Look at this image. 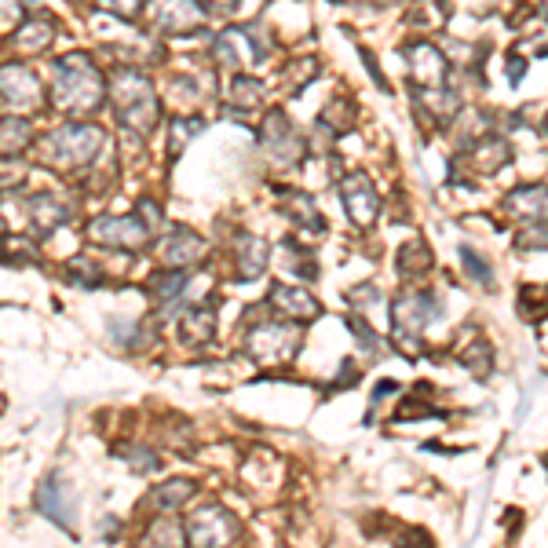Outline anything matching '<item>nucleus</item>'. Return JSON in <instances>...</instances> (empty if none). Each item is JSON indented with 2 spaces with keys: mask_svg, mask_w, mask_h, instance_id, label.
Masks as SVG:
<instances>
[{
  "mask_svg": "<svg viewBox=\"0 0 548 548\" xmlns=\"http://www.w3.org/2000/svg\"><path fill=\"white\" fill-rule=\"evenodd\" d=\"M264 147L271 150L274 161H282V165H289V161H296L304 154V143H300V136L293 132V125H289L285 114H271L264 132Z\"/></svg>",
  "mask_w": 548,
  "mask_h": 548,
  "instance_id": "2eb2a0df",
  "label": "nucleus"
},
{
  "mask_svg": "<svg viewBox=\"0 0 548 548\" xmlns=\"http://www.w3.org/2000/svg\"><path fill=\"white\" fill-rule=\"evenodd\" d=\"M201 256H205V242L194 231H187V227H176L165 238V249H161V260L169 267H176V271H187L190 264H198Z\"/></svg>",
  "mask_w": 548,
  "mask_h": 548,
  "instance_id": "dca6fc26",
  "label": "nucleus"
},
{
  "mask_svg": "<svg viewBox=\"0 0 548 548\" xmlns=\"http://www.w3.org/2000/svg\"><path fill=\"white\" fill-rule=\"evenodd\" d=\"M187 545L194 548H231L238 541V519L223 505H205L187 516Z\"/></svg>",
  "mask_w": 548,
  "mask_h": 548,
  "instance_id": "39448f33",
  "label": "nucleus"
},
{
  "mask_svg": "<svg viewBox=\"0 0 548 548\" xmlns=\"http://www.w3.org/2000/svg\"><path fill=\"white\" fill-rule=\"evenodd\" d=\"M0 245H8V249H0V264H11V267L37 264V249H33L30 242H22V238H4Z\"/></svg>",
  "mask_w": 548,
  "mask_h": 548,
  "instance_id": "c85d7f7f",
  "label": "nucleus"
},
{
  "mask_svg": "<svg viewBox=\"0 0 548 548\" xmlns=\"http://www.w3.org/2000/svg\"><path fill=\"white\" fill-rule=\"evenodd\" d=\"M267 264H271V245L264 242V238H253V234H242L238 238V271H242V278H260V274L267 271Z\"/></svg>",
  "mask_w": 548,
  "mask_h": 548,
  "instance_id": "a211bd4d",
  "label": "nucleus"
},
{
  "mask_svg": "<svg viewBox=\"0 0 548 548\" xmlns=\"http://www.w3.org/2000/svg\"><path fill=\"white\" fill-rule=\"evenodd\" d=\"M267 304L285 318H296V322H311V318L322 315V307L318 300L307 289L300 285H285V282H274L271 285V296H267Z\"/></svg>",
  "mask_w": 548,
  "mask_h": 548,
  "instance_id": "9d476101",
  "label": "nucleus"
},
{
  "mask_svg": "<svg viewBox=\"0 0 548 548\" xmlns=\"http://www.w3.org/2000/svg\"><path fill=\"white\" fill-rule=\"evenodd\" d=\"M395 548H435V545H432V538H428L424 530H406Z\"/></svg>",
  "mask_w": 548,
  "mask_h": 548,
  "instance_id": "e433bc0d",
  "label": "nucleus"
},
{
  "mask_svg": "<svg viewBox=\"0 0 548 548\" xmlns=\"http://www.w3.org/2000/svg\"><path fill=\"white\" fill-rule=\"evenodd\" d=\"M30 143H33V125L26 117H4V121H0V154L15 158V154H22Z\"/></svg>",
  "mask_w": 548,
  "mask_h": 548,
  "instance_id": "412c9836",
  "label": "nucleus"
},
{
  "mask_svg": "<svg viewBox=\"0 0 548 548\" xmlns=\"http://www.w3.org/2000/svg\"><path fill=\"white\" fill-rule=\"evenodd\" d=\"M110 99H114L117 121L132 128V132H139V136H147L150 128L158 125L161 103L147 74H139L132 66L117 70L114 81H110Z\"/></svg>",
  "mask_w": 548,
  "mask_h": 548,
  "instance_id": "f257e3e1",
  "label": "nucleus"
},
{
  "mask_svg": "<svg viewBox=\"0 0 548 548\" xmlns=\"http://www.w3.org/2000/svg\"><path fill=\"white\" fill-rule=\"evenodd\" d=\"M505 209L516 216V220H545V187L534 183V187H519L512 194H505Z\"/></svg>",
  "mask_w": 548,
  "mask_h": 548,
  "instance_id": "6ab92c4d",
  "label": "nucleus"
},
{
  "mask_svg": "<svg viewBox=\"0 0 548 548\" xmlns=\"http://www.w3.org/2000/svg\"><path fill=\"white\" fill-rule=\"evenodd\" d=\"M63 278L70 285H81V289H95V285H103V278H99V267H95L92 260H85V256L70 260V264L63 267Z\"/></svg>",
  "mask_w": 548,
  "mask_h": 548,
  "instance_id": "bb28decb",
  "label": "nucleus"
},
{
  "mask_svg": "<svg viewBox=\"0 0 548 548\" xmlns=\"http://www.w3.org/2000/svg\"><path fill=\"white\" fill-rule=\"evenodd\" d=\"M282 198L293 205V216L289 220L300 223L304 231H326V223L318 220V209H315V201L307 198V194H296V190H282Z\"/></svg>",
  "mask_w": 548,
  "mask_h": 548,
  "instance_id": "a878e982",
  "label": "nucleus"
},
{
  "mask_svg": "<svg viewBox=\"0 0 548 548\" xmlns=\"http://www.w3.org/2000/svg\"><path fill=\"white\" fill-rule=\"evenodd\" d=\"M340 198H344V205H348V216L359 223V227H369V223L377 220L380 198H377V190H373V183H369L362 172H355V176H348V180H344V187H340Z\"/></svg>",
  "mask_w": 548,
  "mask_h": 548,
  "instance_id": "9b49d317",
  "label": "nucleus"
},
{
  "mask_svg": "<svg viewBox=\"0 0 548 548\" xmlns=\"http://www.w3.org/2000/svg\"><path fill=\"white\" fill-rule=\"evenodd\" d=\"M180 333H176V340H180L183 348H205L212 337H216V307L212 304H190L183 307L180 315Z\"/></svg>",
  "mask_w": 548,
  "mask_h": 548,
  "instance_id": "ddd939ff",
  "label": "nucleus"
},
{
  "mask_svg": "<svg viewBox=\"0 0 548 548\" xmlns=\"http://www.w3.org/2000/svg\"><path fill=\"white\" fill-rule=\"evenodd\" d=\"M406 59H410V66H413V77H417V85H424V88H443L446 85V59H443V52L439 48H432V44H410L406 48Z\"/></svg>",
  "mask_w": 548,
  "mask_h": 548,
  "instance_id": "4468645a",
  "label": "nucleus"
},
{
  "mask_svg": "<svg viewBox=\"0 0 548 548\" xmlns=\"http://www.w3.org/2000/svg\"><path fill=\"white\" fill-rule=\"evenodd\" d=\"M66 220H70V209L59 198H52V194H37L30 201V227L37 234H52Z\"/></svg>",
  "mask_w": 548,
  "mask_h": 548,
  "instance_id": "aec40b11",
  "label": "nucleus"
},
{
  "mask_svg": "<svg viewBox=\"0 0 548 548\" xmlns=\"http://www.w3.org/2000/svg\"><path fill=\"white\" fill-rule=\"evenodd\" d=\"M194 494H198V483H194V479H165V483H158L154 490H150L147 501L158 508L161 516H169V512L187 505Z\"/></svg>",
  "mask_w": 548,
  "mask_h": 548,
  "instance_id": "f3484780",
  "label": "nucleus"
},
{
  "mask_svg": "<svg viewBox=\"0 0 548 548\" xmlns=\"http://www.w3.org/2000/svg\"><path fill=\"white\" fill-rule=\"evenodd\" d=\"M37 512L48 516L52 523H59L63 530H70V534L77 530L74 497H70V490H66L63 475H48V479L37 486Z\"/></svg>",
  "mask_w": 548,
  "mask_h": 548,
  "instance_id": "1a4fd4ad",
  "label": "nucleus"
},
{
  "mask_svg": "<svg viewBox=\"0 0 548 548\" xmlns=\"http://www.w3.org/2000/svg\"><path fill=\"white\" fill-rule=\"evenodd\" d=\"M296 344H300V333H296L293 322H260V326H249L245 329V351L253 355L256 362H285L293 359Z\"/></svg>",
  "mask_w": 548,
  "mask_h": 548,
  "instance_id": "423d86ee",
  "label": "nucleus"
},
{
  "mask_svg": "<svg viewBox=\"0 0 548 548\" xmlns=\"http://www.w3.org/2000/svg\"><path fill=\"white\" fill-rule=\"evenodd\" d=\"M234 99H238V103L245 99V106H256L260 99H264V85L249 74H238L234 77Z\"/></svg>",
  "mask_w": 548,
  "mask_h": 548,
  "instance_id": "7c9ffc66",
  "label": "nucleus"
},
{
  "mask_svg": "<svg viewBox=\"0 0 548 548\" xmlns=\"http://www.w3.org/2000/svg\"><path fill=\"white\" fill-rule=\"evenodd\" d=\"M176 132H172V143H169V154H180V143H187L190 136H198L201 132V121L198 117H190V121H176Z\"/></svg>",
  "mask_w": 548,
  "mask_h": 548,
  "instance_id": "f704fd0d",
  "label": "nucleus"
},
{
  "mask_svg": "<svg viewBox=\"0 0 548 548\" xmlns=\"http://www.w3.org/2000/svg\"><path fill=\"white\" fill-rule=\"evenodd\" d=\"M205 8H209V15H234L238 11V0H201Z\"/></svg>",
  "mask_w": 548,
  "mask_h": 548,
  "instance_id": "58836bf2",
  "label": "nucleus"
},
{
  "mask_svg": "<svg viewBox=\"0 0 548 548\" xmlns=\"http://www.w3.org/2000/svg\"><path fill=\"white\" fill-rule=\"evenodd\" d=\"M402 278H421L428 267H432V249L421 242V238H413L399 249V260H395Z\"/></svg>",
  "mask_w": 548,
  "mask_h": 548,
  "instance_id": "b1692460",
  "label": "nucleus"
},
{
  "mask_svg": "<svg viewBox=\"0 0 548 548\" xmlns=\"http://www.w3.org/2000/svg\"><path fill=\"white\" fill-rule=\"evenodd\" d=\"M147 548H187V530L180 519H172V512L154 519V527L147 530Z\"/></svg>",
  "mask_w": 548,
  "mask_h": 548,
  "instance_id": "5701e85b",
  "label": "nucleus"
},
{
  "mask_svg": "<svg viewBox=\"0 0 548 548\" xmlns=\"http://www.w3.org/2000/svg\"><path fill=\"white\" fill-rule=\"evenodd\" d=\"M348 326L355 329V340H359L366 351H380V348H384V344H380V337L366 326V322H362V318H348Z\"/></svg>",
  "mask_w": 548,
  "mask_h": 548,
  "instance_id": "c9c22d12",
  "label": "nucleus"
},
{
  "mask_svg": "<svg viewBox=\"0 0 548 548\" xmlns=\"http://www.w3.org/2000/svg\"><path fill=\"white\" fill-rule=\"evenodd\" d=\"M44 158L63 169H81L95 158V150L103 147V128L95 125H63L44 136Z\"/></svg>",
  "mask_w": 548,
  "mask_h": 548,
  "instance_id": "20e7f679",
  "label": "nucleus"
},
{
  "mask_svg": "<svg viewBox=\"0 0 548 548\" xmlns=\"http://www.w3.org/2000/svg\"><path fill=\"white\" fill-rule=\"evenodd\" d=\"M139 212H143V227H147V231L161 227V209L154 205V201H139Z\"/></svg>",
  "mask_w": 548,
  "mask_h": 548,
  "instance_id": "4c0bfd02",
  "label": "nucleus"
},
{
  "mask_svg": "<svg viewBox=\"0 0 548 548\" xmlns=\"http://www.w3.org/2000/svg\"><path fill=\"white\" fill-rule=\"evenodd\" d=\"M121 461H128L132 464V468H136V472H154V468H158V454H154V450H147V446H132V450H125V454H121Z\"/></svg>",
  "mask_w": 548,
  "mask_h": 548,
  "instance_id": "473e14b6",
  "label": "nucleus"
},
{
  "mask_svg": "<svg viewBox=\"0 0 548 548\" xmlns=\"http://www.w3.org/2000/svg\"><path fill=\"white\" fill-rule=\"evenodd\" d=\"M187 285H190V274L169 267V271L158 274V278L150 282V289H154V296H158L161 304H165V311H169L172 304H180V300H183V289H187Z\"/></svg>",
  "mask_w": 548,
  "mask_h": 548,
  "instance_id": "393cba45",
  "label": "nucleus"
},
{
  "mask_svg": "<svg viewBox=\"0 0 548 548\" xmlns=\"http://www.w3.org/2000/svg\"><path fill=\"white\" fill-rule=\"evenodd\" d=\"M457 253H461V264H464V271L472 274L475 282H479V285H486V289H490V285H494V271H490V264H486L483 256L475 253L472 245H461V249H457Z\"/></svg>",
  "mask_w": 548,
  "mask_h": 548,
  "instance_id": "c756f323",
  "label": "nucleus"
},
{
  "mask_svg": "<svg viewBox=\"0 0 548 548\" xmlns=\"http://www.w3.org/2000/svg\"><path fill=\"white\" fill-rule=\"evenodd\" d=\"M99 8L114 11V15H121V19H139V11L147 8L150 0H95Z\"/></svg>",
  "mask_w": 548,
  "mask_h": 548,
  "instance_id": "72a5a7b5",
  "label": "nucleus"
},
{
  "mask_svg": "<svg viewBox=\"0 0 548 548\" xmlns=\"http://www.w3.org/2000/svg\"><path fill=\"white\" fill-rule=\"evenodd\" d=\"M0 95H4V103L15 110V114H26L33 106H41V81L33 70L19 63H8L0 66Z\"/></svg>",
  "mask_w": 548,
  "mask_h": 548,
  "instance_id": "6e6552de",
  "label": "nucleus"
},
{
  "mask_svg": "<svg viewBox=\"0 0 548 548\" xmlns=\"http://www.w3.org/2000/svg\"><path fill=\"white\" fill-rule=\"evenodd\" d=\"M391 391H399V384H395V380H380L377 391H373V402H380L384 395H391Z\"/></svg>",
  "mask_w": 548,
  "mask_h": 548,
  "instance_id": "a19ab883",
  "label": "nucleus"
},
{
  "mask_svg": "<svg viewBox=\"0 0 548 548\" xmlns=\"http://www.w3.org/2000/svg\"><path fill=\"white\" fill-rule=\"evenodd\" d=\"M88 234L106 249H139L150 238L139 216H99V220H92Z\"/></svg>",
  "mask_w": 548,
  "mask_h": 548,
  "instance_id": "0eeeda50",
  "label": "nucleus"
},
{
  "mask_svg": "<svg viewBox=\"0 0 548 548\" xmlns=\"http://www.w3.org/2000/svg\"><path fill=\"white\" fill-rule=\"evenodd\" d=\"M464 366L472 369L475 377H490L494 373V348L483 337H475V348L464 351Z\"/></svg>",
  "mask_w": 548,
  "mask_h": 548,
  "instance_id": "cd10ccee",
  "label": "nucleus"
},
{
  "mask_svg": "<svg viewBox=\"0 0 548 548\" xmlns=\"http://www.w3.org/2000/svg\"><path fill=\"white\" fill-rule=\"evenodd\" d=\"M52 33H55V26L48 19H26L22 22V30H15L11 44H15L19 52H44V48L52 44Z\"/></svg>",
  "mask_w": 548,
  "mask_h": 548,
  "instance_id": "4be33fe9",
  "label": "nucleus"
},
{
  "mask_svg": "<svg viewBox=\"0 0 548 548\" xmlns=\"http://www.w3.org/2000/svg\"><path fill=\"white\" fill-rule=\"evenodd\" d=\"M150 15H154L161 30L169 33H194L205 22V11H201L198 0H158Z\"/></svg>",
  "mask_w": 548,
  "mask_h": 548,
  "instance_id": "f8f14e48",
  "label": "nucleus"
},
{
  "mask_svg": "<svg viewBox=\"0 0 548 548\" xmlns=\"http://www.w3.org/2000/svg\"><path fill=\"white\" fill-rule=\"evenodd\" d=\"M359 55H362V59H366L369 77L377 81V88H388V81H384V77H380V70H377V59H373V52H369V48H359Z\"/></svg>",
  "mask_w": 548,
  "mask_h": 548,
  "instance_id": "ea45409f",
  "label": "nucleus"
},
{
  "mask_svg": "<svg viewBox=\"0 0 548 548\" xmlns=\"http://www.w3.org/2000/svg\"><path fill=\"white\" fill-rule=\"evenodd\" d=\"M439 315L432 293H421V289H406V293L391 304V337L406 355H417L421 351V333L424 326Z\"/></svg>",
  "mask_w": 548,
  "mask_h": 548,
  "instance_id": "7ed1b4c3",
  "label": "nucleus"
},
{
  "mask_svg": "<svg viewBox=\"0 0 548 548\" xmlns=\"http://www.w3.org/2000/svg\"><path fill=\"white\" fill-rule=\"evenodd\" d=\"M103 99V77L85 52L63 55L55 63V103L66 114H92Z\"/></svg>",
  "mask_w": 548,
  "mask_h": 548,
  "instance_id": "f03ea898",
  "label": "nucleus"
},
{
  "mask_svg": "<svg viewBox=\"0 0 548 548\" xmlns=\"http://www.w3.org/2000/svg\"><path fill=\"white\" fill-rule=\"evenodd\" d=\"M110 333H114V344L117 348H125V351H136L139 344H143V337H136L139 333V326L136 322H110Z\"/></svg>",
  "mask_w": 548,
  "mask_h": 548,
  "instance_id": "2f4dec72",
  "label": "nucleus"
}]
</instances>
